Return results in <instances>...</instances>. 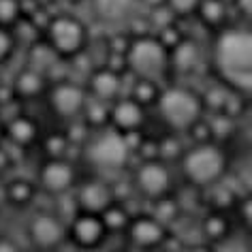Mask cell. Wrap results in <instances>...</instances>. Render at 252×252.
Returning <instances> with one entry per match:
<instances>
[{
    "mask_svg": "<svg viewBox=\"0 0 252 252\" xmlns=\"http://www.w3.org/2000/svg\"><path fill=\"white\" fill-rule=\"evenodd\" d=\"M231 169L229 148L218 141L188 143L184 154L175 162V173L184 186L205 192L226 180Z\"/></svg>",
    "mask_w": 252,
    "mask_h": 252,
    "instance_id": "7a4b0ae2",
    "label": "cell"
},
{
    "mask_svg": "<svg viewBox=\"0 0 252 252\" xmlns=\"http://www.w3.org/2000/svg\"><path fill=\"white\" fill-rule=\"evenodd\" d=\"M152 113L165 130L186 135V130L205 116V107L199 90L184 81H169Z\"/></svg>",
    "mask_w": 252,
    "mask_h": 252,
    "instance_id": "3957f363",
    "label": "cell"
},
{
    "mask_svg": "<svg viewBox=\"0 0 252 252\" xmlns=\"http://www.w3.org/2000/svg\"><path fill=\"white\" fill-rule=\"evenodd\" d=\"M214 77L244 96L252 94V30L229 26L216 34L212 49Z\"/></svg>",
    "mask_w": 252,
    "mask_h": 252,
    "instance_id": "6da1fadb",
    "label": "cell"
},
{
    "mask_svg": "<svg viewBox=\"0 0 252 252\" xmlns=\"http://www.w3.org/2000/svg\"><path fill=\"white\" fill-rule=\"evenodd\" d=\"M88 96L98 100V103L111 105L113 100L126 94V86H128V75L122 66L111 64V62H103V64L92 66V71L86 75L84 79Z\"/></svg>",
    "mask_w": 252,
    "mask_h": 252,
    "instance_id": "4fadbf2b",
    "label": "cell"
},
{
    "mask_svg": "<svg viewBox=\"0 0 252 252\" xmlns=\"http://www.w3.org/2000/svg\"><path fill=\"white\" fill-rule=\"evenodd\" d=\"M109 239L111 235L107 233L100 214L77 210L66 218V246L75 252H98Z\"/></svg>",
    "mask_w": 252,
    "mask_h": 252,
    "instance_id": "7c38bea8",
    "label": "cell"
},
{
    "mask_svg": "<svg viewBox=\"0 0 252 252\" xmlns=\"http://www.w3.org/2000/svg\"><path fill=\"white\" fill-rule=\"evenodd\" d=\"M244 141L248 143V146H250V150H252V124H250L248 128L244 130Z\"/></svg>",
    "mask_w": 252,
    "mask_h": 252,
    "instance_id": "8d00e7d4",
    "label": "cell"
},
{
    "mask_svg": "<svg viewBox=\"0 0 252 252\" xmlns=\"http://www.w3.org/2000/svg\"><path fill=\"white\" fill-rule=\"evenodd\" d=\"M233 7H235V13L246 17V20H252V0H233Z\"/></svg>",
    "mask_w": 252,
    "mask_h": 252,
    "instance_id": "836d02e7",
    "label": "cell"
},
{
    "mask_svg": "<svg viewBox=\"0 0 252 252\" xmlns=\"http://www.w3.org/2000/svg\"><path fill=\"white\" fill-rule=\"evenodd\" d=\"M150 113L152 111H148L135 98L124 94V96H120L109 105V128L120 135L141 133L150 124Z\"/></svg>",
    "mask_w": 252,
    "mask_h": 252,
    "instance_id": "9a60e30c",
    "label": "cell"
},
{
    "mask_svg": "<svg viewBox=\"0 0 252 252\" xmlns=\"http://www.w3.org/2000/svg\"><path fill=\"white\" fill-rule=\"evenodd\" d=\"M43 158H64L71 152V139H68L64 128H54V130H43V137L39 141Z\"/></svg>",
    "mask_w": 252,
    "mask_h": 252,
    "instance_id": "d4e9b609",
    "label": "cell"
},
{
    "mask_svg": "<svg viewBox=\"0 0 252 252\" xmlns=\"http://www.w3.org/2000/svg\"><path fill=\"white\" fill-rule=\"evenodd\" d=\"M43 137V128L39 120L30 113H15L2 122V141L11 143L17 150H32L39 146Z\"/></svg>",
    "mask_w": 252,
    "mask_h": 252,
    "instance_id": "ac0fdd59",
    "label": "cell"
},
{
    "mask_svg": "<svg viewBox=\"0 0 252 252\" xmlns=\"http://www.w3.org/2000/svg\"><path fill=\"white\" fill-rule=\"evenodd\" d=\"M41 36L62 62H73L81 54H86L92 41L90 26L73 11L54 13L43 28Z\"/></svg>",
    "mask_w": 252,
    "mask_h": 252,
    "instance_id": "5b68a950",
    "label": "cell"
},
{
    "mask_svg": "<svg viewBox=\"0 0 252 252\" xmlns=\"http://www.w3.org/2000/svg\"><path fill=\"white\" fill-rule=\"evenodd\" d=\"M73 201H75V207L81 212L100 214L107 205H111L116 201L111 180L103 173L86 171L84 169V175L79 178L77 186L73 190Z\"/></svg>",
    "mask_w": 252,
    "mask_h": 252,
    "instance_id": "5bb4252c",
    "label": "cell"
},
{
    "mask_svg": "<svg viewBox=\"0 0 252 252\" xmlns=\"http://www.w3.org/2000/svg\"><path fill=\"white\" fill-rule=\"evenodd\" d=\"M135 210H130V205L126 201H113L111 205H107L103 212H100V218H103V224L107 233L111 237H122L126 229H128L130 220H133Z\"/></svg>",
    "mask_w": 252,
    "mask_h": 252,
    "instance_id": "cb8c5ba5",
    "label": "cell"
},
{
    "mask_svg": "<svg viewBox=\"0 0 252 252\" xmlns=\"http://www.w3.org/2000/svg\"><path fill=\"white\" fill-rule=\"evenodd\" d=\"M0 252H24V248L20 246L17 239H13L11 235H4V233H0Z\"/></svg>",
    "mask_w": 252,
    "mask_h": 252,
    "instance_id": "1f68e13d",
    "label": "cell"
},
{
    "mask_svg": "<svg viewBox=\"0 0 252 252\" xmlns=\"http://www.w3.org/2000/svg\"><path fill=\"white\" fill-rule=\"evenodd\" d=\"M167 84H160L156 79L148 77H128V86H126V94L135 98L139 105H143L148 111H154L156 103L160 98V92Z\"/></svg>",
    "mask_w": 252,
    "mask_h": 252,
    "instance_id": "603a6c76",
    "label": "cell"
},
{
    "mask_svg": "<svg viewBox=\"0 0 252 252\" xmlns=\"http://www.w3.org/2000/svg\"><path fill=\"white\" fill-rule=\"evenodd\" d=\"M88 90L84 81L71 79V77H62L54 79L49 84L45 96V107L49 111V116L56 118L62 124H71L75 120H81L86 105H88Z\"/></svg>",
    "mask_w": 252,
    "mask_h": 252,
    "instance_id": "8fae6325",
    "label": "cell"
},
{
    "mask_svg": "<svg viewBox=\"0 0 252 252\" xmlns=\"http://www.w3.org/2000/svg\"><path fill=\"white\" fill-rule=\"evenodd\" d=\"M124 71L128 77H148L160 84L171 81L169 49L162 45L154 32L133 34L122 58Z\"/></svg>",
    "mask_w": 252,
    "mask_h": 252,
    "instance_id": "277c9868",
    "label": "cell"
},
{
    "mask_svg": "<svg viewBox=\"0 0 252 252\" xmlns=\"http://www.w3.org/2000/svg\"><path fill=\"white\" fill-rule=\"evenodd\" d=\"M205 60L203 45L194 39V36L186 34L173 49H169V66H171V81H182L192 77L199 73L201 64Z\"/></svg>",
    "mask_w": 252,
    "mask_h": 252,
    "instance_id": "2e32d148",
    "label": "cell"
},
{
    "mask_svg": "<svg viewBox=\"0 0 252 252\" xmlns=\"http://www.w3.org/2000/svg\"><path fill=\"white\" fill-rule=\"evenodd\" d=\"M233 216H235L237 229L252 231V190L242 192L233 205Z\"/></svg>",
    "mask_w": 252,
    "mask_h": 252,
    "instance_id": "f1b7e54d",
    "label": "cell"
},
{
    "mask_svg": "<svg viewBox=\"0 0 252 252\" xmlns=\"http://www.w3.org/2000/svg\"><path fill=\"white\" fill-rule=\"evenodd\" d=\"M24 17H26L24 0H0V26L15 28Z\"/></svg>",
    "mask_w": 252,
    "mask_h": 252,
    "instance_id": "83f0119b",
    "label": "cell"
},
{
    "mask_svg": "<svg viewBox=\"0 0 252 252\" xmlns=\"http://www.w3.org/2000/svg\"><path fill=\"white\" fill-rule=\"evenodd\" d=\"M49 84H52V79H49L47 73H43L34 66L24 64L20 71L13 75L11 90H13L17 100H34V98L45 96Z\"/></svg>",
    "mask_w": 252,
    "mask_h": 252,
    "instance_id": "44dd1931",
    "label": "cell"
},
{
    "mask_svg": "<svg viewBox=\"0 0 252 252\" xmlns=\"http://www.w3.org/2000/svg\"><path fill=\"white\" fill-rule=\"evenodd\" d=\"M81 162H84L81 167H86L88 171H96L103 175L122 173L128 171V167L133 165V152H130L124 135L105 128L92 133L90 139L84 143Z\"/></svg>",
    "mask_w": 252,
    "mask_h": 252,
    "instance_id": "8992f818",
    "label": "cell"
},
{
    "mask_svg": "<svg viewBox=\"0 0 252 252\" xmlns=\"http://www.w3.org/2000/svg\"><path fill=\"white\" fill-rule=\"evenodd\" d=\"M122 239L126 250L130 252H165L173 239V229L156 218L150 210H139L133 214V220Z\"/></svg>",
    "mask_w": 252,
    "mask_h": 252,
    "instance_id": "30bf717a",
    "label": "cell"
},
{
    "mask_svg": "<svg viewBox=\"0 0 252 252\" xmlns=\"http://www.w3.org/2000/svg\"><path fill=\"white\" fill-rule=\"evenodd\" d=\"M237 222L233 212L229 210H216V207H205L203 214L199 216V239L212 244L222 246L235 237Z\"/></svg>",
    "mask_w": 252,
    "mask_h": 252,
    "instance_id": "e0dca14e",
    "label": "cell"
},
{
    "mask_svg": "<svg viewBox=\"0 0 252 252\" xmlns=\"http://www.w3.org/2000/svg\"><path fill=\"white\" fill-rule=\"evenodd\" d=\"M24 235L34 252H60L66 248V218L56 207H34L24 224Z\"/></svg>",
    "mask_w": 252,
    "mask_h": 252,
    "instance_id": "ba28073f",
    "label": "cell"
},
{
    "mask_svg": "<svg viewBox=\"0 0 252 252\" xmlns=\"http://www.w3.org/2000/svg\"><path fill=\"white\" fill-rule=\"evenodd\" d=\"M201 7V0H165L167 13L175 22H190L194 20L197 11Z\"/></svg>",
    "mask_w": 252,
    "mask_h": 252,
    "instance_id": "4316f807",
    "label": "cell"
},
{
    "mask_svg": "<svg viewBox=\"0 0 252 252\" xmlns=\"http://www.w3.org/2000/svg\"><path fill=\"white\" fill-rule=\"evenodd\" d=\"M17 49H20V39H17L15 30L0 26V68L7 66L15 58Z\"/></svg>",
    "mask_w": 252,
    "mask_h": 252,
    "instance_id": "f546056e",
    "label": "cell"
},
{
    "mask_svg": "<svg viewBox=\"0 0 252 252\" xmlns=\"http://www.w3.org/2000/svg\"><path fill=\"white\" fill-rule=\"evenodd\" d=\"M81 175H84V167L71 156H64V158H41L34 171V182L39 186L41 194L56 201L73 194Z\"/></svg>",
    "mask_w": 252,
    "mask_h": 252,
    "instance_id": "9c48e42d",
    "label": "cell"
},
{
    "mask_svg": "<svg viewBox=\"0 0 252 252\" xmlns=\"http://www.w3.org/2000/svg\"><path fill=\"white\" fill-rule=\"evenodd\" d=\"M133 186V192L143 203H154L158 199H165L169 194L178 192V173L171 162L162 158L150 160H135L126 171Z\"/></svg>",
    "mask_w": 252,
    "mask_h": 252,
    "instance_id": "52a82bcc",
    "label": "cell"
},
{
    "mask_svg": "<svg viewBox=\"0 0 252 252\" xmlns=\"http://www.w3.org/2000/svg\"><path fill=\"white\" fill-rule=\"evenodd\" d=\"M94 20L109 28H122L139 13L137 0H88Z\"/></svg>",
    "mask_w": 252,
    "mask_h": 252,
    "instance_id": "d6986e66",
    "label": "cell"
},
{
    "mask_svg": "<svg viewBox=\"0 0 252 252\" xmlns=\"http://www.w3.org/2000/svg\"><path fill=\"white\" fill-rule=\"evenodd\" d=\"M148 210L152 212L158 220H162L165 224L171 226V229H173V224L182 218V212H184L182 210L180 199H178V192H173V194H169V197H165V199H158V201H154V203H150Z\"/></svg>",
    "mask_w": 252,
    "mask_h": 252,
    "instance_id": "484cf974",
    "label": "cell"
},
{
    "mask_svg": "<svg viewBox=\"0 0 252 252\" xmlns=\"http://www.w3.org/2000/svg\"><path fill=\"white\" fill-rule=\"evenodd\" d=\"M0 141H2V118H0Z\"/></svg>",
    "mask_w": 252,
    "mask_h": 252,
    "instance_id": "f35d334b",
    "label": "cell"
},
{
    "mask_svg": "<svg viewBox=\"0 0 252 252\" xmlns=\"http://www.w3.org/2000/svg\"><path fill=\"white\" fill-rule=\"evenodd\" d=\"M64 2L68 4V7H77V4H84V2H88V0H64Z\"/></svg>",
    "mask_w": 252,
    "mask_h": 252,
    "instance_id": "74e56055",
    "label": "cell"
},
{
    "mask_svg": "<svg viewBox=\"0 0 252 252\" xmlns=\"http://www.w3.org/2000/svg\"><path fill=\"white\" fill-rule=\"evenodd\" d=\"M39 197H41V190L36 186L34 178L15 175V178L7 180V207H11V210L15 212L32 210Z\"/></svg>",
    "mask_w": 252,
    "mask_h": 252,
    "instance_id": "7402d4cb",
    "label": "cell"
},
{
    "mask_svg": "<svg viewBox=\"0 0 252 252\" xmlns=\"http://www.w3.org/2000/svg\"><path fill=\"white\" fill-rule=\"evenodd\" d=\"M182 252H218L216 246L203 242V239H199V242H192V244H186Z\"/></svg>",
    "mask_w": 252,
    "mask_h": 252,
    "instance_id": "d6a6232c",
    "label": "cell"
},
{
    "mask_svg": "<svg viewBox=\"0 0 252 252\" xmlns=\"http://www.w3.org/2000/svg\"><path fill=\"white\" fill-rule=\"evenodd\" d=\"M7 210V180L0 173V212Z\"/></svg>",
    "mask_w": 252,
    "mask_h": 252,
    "instance_id": "e575fe53",
    "label": "cell"
},
{
    "mask_svg": "<svg viewBox=\"0 0 252 252\" xmlns=\"http://www.w3.org/2000/svg\"><path fill=\"white\" fill-rule=\"evenodd\" d=\"M137 4H139V11H146L150 15L165 11V0H137Z\"/></svg>",
    "mask_w": 252,
    "mask_h": 252,
    "instance_id": "4dcf8cb0",
    "label": "cell"
},
{
    "mask_svg": "<svg viewBox=\"0 0 252 252\" xmlns=\"http://www.w3.org/2000/svg\"><path fill=\"white\" fill-rule=\"evenodd\" d=\"M244 250L252 252V231H244Z\"/></svg>",
    "mask_w": 252,
    "mask_h": 252,
    "instance_id": "d590c367",
    "label": "cell"
},
{
    "mask_svg": "<svg viewBox=\"0 0 252 252\" xmlns=\"http://www.w3.org/2000/svg\"><path fill=\"white\" fill-rule=\"evenodd\" d=\"M233 11H235L233 0H201L194 20L203 26V30L216 36L233 26Z\"/></svg>",
    "mask_w": 252,
    "mask_h": 252,
    "instance_id": "ffe728a7",
    "label": "cell"
},
{
    "mask_svg": "<svg viewBox=\"0 0 252 252\" xmlns=\"http://www.w3.org/2000/svg\"><path fill=\"white\" fill-rule=\"evenodd\" d=\"M122 252H130V250H122Z\"/></svg>",
    "mask_w": 252,
    "mask_h": 252,
    "instance_id": "ab89813d",
    "label": "cell"
}]
</instances>
